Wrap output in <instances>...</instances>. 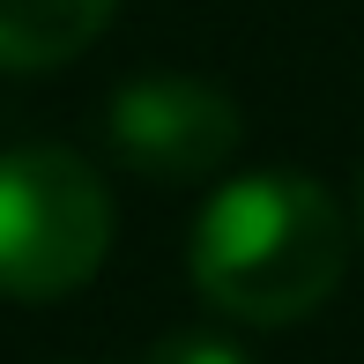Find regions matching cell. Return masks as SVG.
<instances>
[{
  "label": "cell",
  "mask_w": 364,
  "mask_h": 364,
  "mask_svg": "<svg viewBox=\"0 0 364 364\" xmlns=\"http://www.w3.org/2000/svg\"><path fill=\"white\" fill-rule=\"evenodd\" d=\"M193 290L245 327H290L335 297L350 268V223L305 171H245L201 208L186 245Z\"/></svg>",
  "instance_id": "obj_1"
},
{
  "label": "cell",
  "mask_w": 364,
  "mask_h": 364,
  "mask_svg": "<svg viewBox=\"0 0 364 364\" xmlns=\"http://www.w3.org/2000/svg\"><path fill=\"white\" fill-rule=\"evenodd\" d=\"M112 253V193L75 149L23 141L0 149V297L82 290Z\"/></svg>",
  "instance_id": "obj_2"
},
{
  "label": "cell",
  "mask_w": 364,
  "mask_h": 364,
  "mask_svg": "<svg viewBox=\"0 0 364 364\" xmlns=\"http://www.w3.org/2000/svg\"><path fill=\"white\" fill-rule=\"evenodd\" d=\"M238 105L216 90V82L193 75H141L112 97L105 112V141L127 171L164 178V186H186V178H208L238 156Z\"/></svg>",
  "instance_id": "obj_3"
},
{
  "label": "cell",
  "mask_w": 364,
  "mask_h": 364,
  "mask_svg": "<svg viewBox=\"0 0 364 364\" xmlns=\"http://www.w3.org/2000/svg\"><path fill=\"white\" fill-rule=\"evenodd\" d=\"M119 0H0V75H45L90 53Z\"/></svg>",
  "instance_id": "obj_4"
},
{
  "label": "cell",
  "mask_w": 364,
  "mask_h": 364,
  "mask_svg": "<svg viewBox=\"0 0 364 364\" xmlns=\"http://www.w3.org/2000/svg\"><path fill=\"white\" fill-rule=\"evenodd\" d=\"M149 364H245L238 342L208 335V327H178V335H164L156 350H149Z\"/></svg>",
  "instance_id": "obj_5"
},
{
  "label": "cell",
  "mask_w": 364,
  "mask_h": 364,
  "mask_svg": "<svg viewBox=\"0 0 364 364\" xmlns=\"http://www.w3.org/2000/svg\"><path fill=\"white\" fill-rule=\"evenodd\" d=\"M357 230H364V178H357Z\"/></svg>",
  "instance_id": "obj_6"
}]
</instances>
